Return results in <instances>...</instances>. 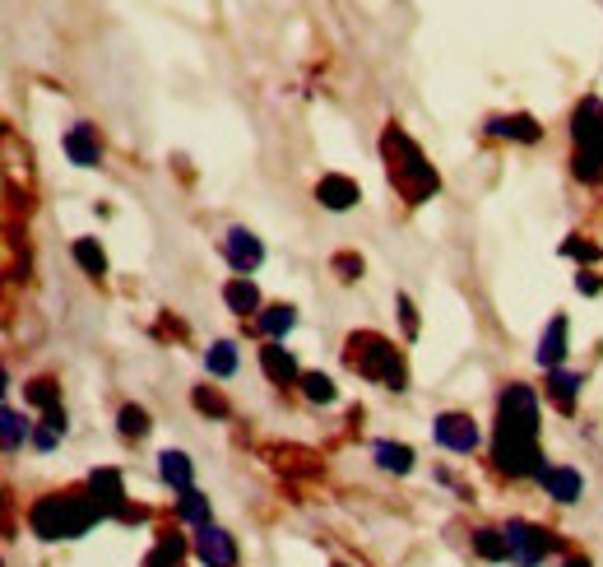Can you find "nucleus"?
<instances>
[{"instance_id":"4","label":"nucleus","mask_w":603,"mask_h":567,"mask_svg":"<svg viewBox=\"0 0 603 567\" xmlns=\"http://www.w3.org/2000/svg\"><path fill=\"white\" fill-rule=\"evenodd\" d=\"M93 521H102V507L84 494H47L29 507V526L38 539H80Z\"/></svg>"},{"instance_id":"38","label":"nucleus","mask_w":603,"mask_h":567,"mask_svg":"<svg viewBox=\"0 0 603 567\" xmlns=\"http://www.w3.org/2000/svg\"><path fill=\"white\" fill-rule=\"evenodd\" d=\"M334 567H349V563H334Z\"/></svg>"},{"instance_id":"22","label":"nucleus","mask_w":603,"mask_h":567,"mask_svg":"<svg viewBox=\"0 0 603 567\" xmlns=\"http://www.w3.org/2000/svg\"><path fill=\"white\" fill-rule=\"evenodd\" d=\"M372 460H376L385 475H409V470H413V447L381 437V442H372Z\"/></svg>"},{"instance_id":"28","label":"nucleus","mask_w":603,"mask_h":567,"mask_svg":"<svg viewBox=\"0 0 603 567\" xmlns=\"http://www.w3.org/2000/svg\"><path fill=\"white\" fill-rule=\"evenodd\" d=\"M177 521L209 526V498L200 494V488H191V494H177Z\"/></svg>"},{"instance_id":"37","label":"nucleus","mask_w":603,"mask_h":567,"mask_svg":"<svg viewBox=\"0 0 603 567\" xmlns=\"http://www.w3.org/2000/svg\"><path fill=\"white\" fill-rule=\"evenodd\" d=\"M562 567H590V558H566Z\"/></svg>"},{"instance_id":"36","label":"nucleus","mask_w":603,"mask_h":567,"mask_svg":"<svg viewBox=\"0 0 603 567\" xmlns=\"http://www.w3.org/2000/svg\"><path fill=\"white\" fill-rule=\"evenodd\" d=\"M575 289H581V294H590V298H594V294L603 289V284H599V279H594L590 270H581V275H575Z\"/></svg>"},{"instance_id":"31","label":"nucleus","mask_w":603,"mask_h":567,"mask_svg":"<svg viewBox=\"0 0 603 567\" xmlns=\"http://www.w3.org/2000/svg\"><path fill=\"white\" fill-rule=\"evenodd\" d=\"M562 256H571V261H585V266H594V261H599V256H603V251H599L594 242H585L581 233H571V238L562 242Z\"/></svg>"},{"instance_id":"9","label":"nucleus","mask_w":603,"mask_h":567,"mask_svg":"<svg viewBox=\"0 0 603 567\" xmlns=\"http://www.w3.org/2000/svg\"><path fill=\"white\" fill-rule=\"evenodd\" d=\"M223 261L232 266V275H255L260 266H265V242H260L251 228H228L223 233Z\"/></svg>"},{"instance_id":"26","label":"nucleus","mask_w":603,"mask_h":567,"mask_svg":"<svg viewBox=\"0 0 603 567\" xmlns=\"http://www.w3.org/2000/svg\"><path fill=\"white\" fill-rule=\"evenodd\" d=\"M70 251H74V266H80L84 275H93V279H102V275H108V256H102L98 238H80V242H74Z\"/></svg>"},{"instance_id":"6","label":"nucleus","mask_w":603,"mask_h":567,"mask_svg":"<svg viewBox=\"0 0 603 567\" xmlns=\"http://www.w3.org/2000/svg\"><path fill=\"white\" fill-rule=\"evenodd\" d=\"M502 535H506V554H511L515 567H539L543 558H553V554L562 549V539H557L553 530L524 521V517H511V521L502 526Z\"/></svg>"},{"instance_id":"7","label":"nucleus","mask_w":603,"mask_h":567,"mask_svg":"<svg viewBox=\"0 0 603 567\" xmlns=\"http://www.w3.org/2000/svg\"><path fill=\"white\" fill-rule=\"evenodd\" d=\"M89 498L102 507V517L144 521V507H130V503H125V484H121V470H93V475H89Z\"/></svg>"},{"instance_id":"12","label":"nucleus","mask_w":603,"mask_h":567,"mask_svg":"<svg viewBox=\"0 0 603 567\" xmlns=\"http://www.w3.org/2000/svg\"><path fill=\"white\" fill-rule=\"evenodd\" d=\"M483 131L492 140H515V145H539L543 140V126L530 112H496V117H488Z\"/></svg>"},{"instance_id":"8","label":"nucleus","mask_w":603,"mask_h":567,"mask_svg":"<svg viewBox=\"0 0 603 567\" xmlns=\"http://www.w3.org/2000/svg\"><path fill=\"white\" fill-rule=\"evenodd\" d=\"M432 437H436V447L455 451V456L479 451V424H474V415H464V409H445V415H436Z\"/></svg>"},{"instance_id":"24","label":"nucleus","mask_w":603,"mask_h":567,"mask_svg":"<svg viewBox=\"0 0 603 567\" xmlns=\"http://www.w3.org/2000/svg\"><path fill=\"white\" fill-rule=\"evenodd\" d=\"M204 372L209 377H232L238 372V345L232 340H214L204 349Z\"/></svg>"},{"instance_id":"29","label":"nucleus","mask_w":603,"mask_h":567,"mask_svg":"<svg viewBox=\"0 0 603 567\" xmlns=\"http://www.w3.org/2000/svg\"><path fill=\"white\" fill-rule=\"evenodd\" d=\"M117 428H121V437H125V442H140V437L153 428V424H149V409H144V405H121Z\"/></svg>"},{"instance_id":"11","label":"nucleus","mask_w":603,"mask_h":567,"mask_svg":"<svg viewBox=\"0 0 603 567\" xmlns=\"http://www.w3.org/2000/svg\"><path fill=\"white\" fill-rule=\"evenodd\" d=\"M571 345V321L557 312L553 321L543 326V335H539V349H534V358H539V368L543 372H553V368H566V349Z\"/></svg>"},{"instance_id":"30","label":"nucleus","mask_w":603,"mask_h":567,"mask_svg":"<svg viewBox=\"0 0 603 567\" xmlns=\"http://www.w3.org/2000/svg\"><path fill=\"white\" fill-rule=\"evenodd\" d=\"M302 396L311 400V405H334L339 400V391H334V381L325 377V372H302Z\"/></svg>"},{"instance_id":"18","label":"nucleus","mask_w":603,"mask_h":567,"mask_svg":"<svg viewBox=\"0 0 603 567\" xmlns=\"http://www.w3.org/2000/svg\"><path fill=\"white\" fill-rule=\"evenodd\" d=\"M581 386H585V377L581 372H571V368H553L547 372V400H553L562 415H575V400H581Z\"/></svg>"},{"instance_id":"19","label":"nucleus","mask_w":603,"mask_h":567,"mask_svg":"<svg viewBox=\"0 0 603 567\" xmlns=\"http://www.w3.org/2000/svg\"><path fill=\"white\" fill-rule=\"evenodd\" d=\"M251 321H255V330L265 335V340H283V335L298 326V307H288V302H270V307H260V312H255Z\"/></svg>"},{"instance_id":"5","label":"nucleus","mask_w":603,"mask_h":567,"mask_svg":"<svg viewBox=\"0 0 603 567\" xmlns=\"http://www.w3.org/2000/svg\"><path fill=\"white\" fill-rule=\"evenodd\" d=\"M571 172L585 187L603 182V102L594 93L571 117Z\"/></svg>"},{"instance_id":"13","label":"nucleus","mask_w":603,"mask_h":567,"mask_svg":"<svg viewBox=\"0 0 603 567\" xmlns=\"http://www.w3.org/2000/svg\"><path fill=\"white\" fill-rule=\"evenodd\" d=\"M61 149H66V159L74 168H98L102 163V140H98V131L89 121H74L66 131V140H61Z\"/></svg>"},{"instance_id":"16","label":"nucleus","mask_w":603,"mask_h":567,"mask_svg":"<svg viewBox=\"0 0 603 567\" xmlns=\"http://www.w3.org/2000/svg\"><path fill=\"white\" fill-rule=\"evenodd\" d=\"M539 484H543V494L553 498V503H562V507L581 503V494H585V479H581V470H571V466H547Z\"/></svg>"},{"instance_id":"10","label":"nucleus","mask_w":603,"mask_h":567,"mask_svg":"<svg viewBox=\"0 0 603 567\" xmlns=\"http://www.w3.org/2000/svg\"><path fill=\"white\" fill-rule=\"evenodd\" d=\"M195 558L204 567H238V539H232L223 526H195Z\"/></svg>"},{"instance_id":"27","label":"nucleus","mask_w":603,"mask_h":567,"mask_svg":"<svg viewBox=\"0 0 603 567\" xmlns=\"http://www.w3.org/2000/svg\"><path fill=\"white\" fill-rule=\"evenodd\" d=\"M23 396H29V405L38 409V415H51V409H61V386L51 381V377H33Z\"/></svg>"},{"instance_id":"32","label":"nucleus","mask_w":603,"mask_h":567,"mask_svg":"<svg viewBox=\"0 0 603 567\" xmlns=\"http://www.w3.org/2000/svg\"><path fill=\"white\" fill-rule=\"evenodd\" d=\"M191 400H195V409H200V415H214V419H228V400H223L219 391H209V386H200V391H195Z\"/></svg>"},{"instance_id":"23","label":"nucleus","mask_w":603,"mask_h":567,"mask_svg":"<svg viewBox=\"0 0 603 567\" xmlns=\"http://www.w3.org/2000/svg\"><path fill=\"white\" fill-rule=\"evenodd\" d=\"M0 442H6V451L14 456L23 442H33V419L19 415L14 405H6V409H0Z\"/></svg>"},{"instance_id":"33","label":"nucleus","mask_w":603,"mask_h":567,"mask_svg":"<svg viewBox=\"0 0 603 567\" xmlns=\"http://www.w3.org/2000/svg\"><path fill=\"white\" fill-rule=\"evenodd\" d=\"M334 270H339V279H344V284L362 279V256H353V251H339V256H334Z\"/></svg>"},{"instance_id":"17","label":"nucleus","mask_w":603,"mask_h":567,"mask_svg":"<svg viewBox=\"0 0 603 567\" xmlns=\"http://www.w3.org/2000/svg\"><path fill=\"white\" fill-rule=\"evenodd\" d=\"M159 475H163V484L172 488V494H191V488H195V460H191L187 451L168 447V451L159 456Z\"/></svg>"},{"instance_id":"15","label":"nucleus","mask_w":603,"mask_h":567,"mask_svg":"<svg viewBox=\"0 0 603 567\" xmlns=\"http://www.w3.org/2000/svg\"><path fill=\"white\" fill-rule=\"evenodd\" d=\"M316 200L325 205V210H353V205L362 200V187L353 182V177H344V172H325L321 182H316Z\"/></svg>"},{"instance_id":"3","label":"nucleus","mask_w":603,"mask_h":567,"mask_svg":"<svg viewBox=\"0 0 603 567\" xmlns=\"http://www.w3.org/2000/svg\"><path fill=\"white\" fill-rule=\"evenodd\" d=\"M344 364L372 386L385 391H409V368L404 354L395 349V340H385L381 330H353L344 340Z\"/></svg>"},{"instance_id":"20","label":"nucleus","mask_w":603,"mask_h":567,"mask_svg":"<svg viewBox=\"0 0 603 567\" xmlns=\"http://www.w3.org/2000/svg\"><path fill=\"white\" fill-rule=\"evenodd\" d=\"M187 554H195V545H187L181 535L163 530L159 539H153V549L144 554V567H181V563H187Z\"/></svg>"},{"instance_id":"34","label":"nucleus","mask_w":603,"mask_h":567,"mask_svg":"<svg viewBox=\"0 0 603 567\" xmlns=\"http://www.w3.org/2000/svg\"><path fill=\"white\" fill-rule=\"evenodd\" d=\"M395 307H400V321H404V340H413V335H418V307H413V298L400 294Z\"/></svg>"},{"instance_id":"35","label":"nucleus","mask_w":603,"mask_h":567,"mask_svg":"<svg viewBox=\"0 0 603 567\" xmlns=\"http://www.w3.org/2000/svg\"><path fill=\"white\" fill-rule=\"evenodd\" d=\"M57 442H61V432H57V428H47V424H38V428H33V447H38V451H51Z\"/></svg>"},{"instance_id":"21","label":"nucleus","mask_w":603,"mask_h":567,"mask_svg":"<svg viewBox=\"0 0 603 567\" xmlns=\"http://www.w3.org/2000/svg\"><path fill=\"white\" fill-rule=\"evenodd\" d=\"M223 302H228V312H238V317H255V312H260V289L251 284V275L228 279V284H223Z\"/></svg>"},{"instance_id":"1","label":"nucleus","mask_w":603,"mask_h":567,"mask_svg":"<svg viewBox=\"0 0 603 567\" xmlns=\"http://www.w3.org/2000/svg\"><path fill=\"white\" fill-rule=\"evenodd\" d=\"M492 466L506 479H543L547 460L539 447V396L534 386L511 381L496 396V432H492Z\"/></svg>"},{"instance_id":"25","label":"nucleus","mask_w":603,"mask_h":567,"mask_svg":"<svg viewBox=\"0 0 603 567\" xmlns=\"http://www.w3.org/2000/svg\"><path fill=\"white\" fill-rule=\"evenodd\" d=\"M474 554L483 558V563H511V554H506V535L502 530H492V526H483V530H474Z\"/></svg>"},{"instance_id":"14","label":"nucleus","mask_w":603,"mask_h":567,"mask_svg":"<svg viewBox=\"0 0 603 567\" xmlns=\"http://www.w3.org/2000/svg\"><path fill=\"white\" fill-rule=\"evenodd\" d=\"M260 372H265L274 386H293V381H302L298 358H293V349H283V340H265V345H260Z\"/></svg>"},{"instance_id":"2","label":"nucleus","mask_w":603,"mask_h":567,"mask_svg":"<svg viewBox=\"0 0 603 567\" xmlns=\"http://www.w3.org/2000/svg\"><path fill=\"white\" fill-rule=\"evenodd\" d=\"M381 159H385V172H390V187L404 196V205H428L441 191L436 168L428 163V153L418 149V140L404 131V126H385Z\"/></svg>"}]
</instances>
